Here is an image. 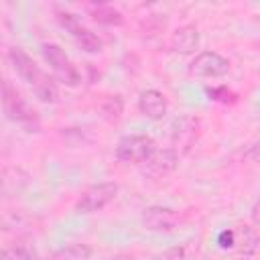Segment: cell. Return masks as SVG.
Instances as JSON below:
<instances>
[{
  "label": "cell",
  "instance_id": "obj_1",
  "mask_svg": "<svg viewBox=\"0 0 260 260\" xmlns=\"http://www.w3.org/2000/svg\"><path fill=\"white\" fill-rule=\"evenodd\" d=\"M8 61L12 65V69L16 71V75L32 89V93L45 102V104H57L59 102V87L55 83V79L45 73L35 59L20 47H12L8 51Z\"/></svg>",
  "mask_w": 260,
  "mask_h": 260
},
{
  "label": "cell",
  "instance_id": "obj_2",
  "mask_svg": "<svg viewBox=\"0 0 260 260\" xmlns=\"http://www.w3.org/2000/svg\"><path fill=\"white\" fill-rule=\"evenodd\" d=\"M2 110H4V116L16 126H20L22 130L26 132L41 130V118L37 110L20 95V91L8 79L2 81Z\"/></svg>",
  "mask_w": 260,
  "mask_h": 260
},
{
  "label": "cell",
  "instance_id": "obj_3",
  "mask_svg": "<svg viewBox=\"0 0 260 260\" xmlns=\"http://www.w3.org/2000/svg\"><path fill=\"white\" fill-rule=\"evenodd\" d=\"M41 53L45 57V61L49 63L53 75L67 87H77L81 83V73L77 71V67L73 65V61L69 59V55L57 45V43H45L41 47Z\"/></svg>",
  "mask_w": 260,
  "mask_h": 260
},
{
  "label": "cell",
  "instance_id": "obj_4",
  "mask_svg": "<svg viewBox=\"0 0 260 260\" xmlns=\"http://www.w3.org/2000/svg\"><path fill=\"white\" fill-rule=\"evenodd\" d=\"M156 150L154 138L146 134H130L120 138L116 146V158L120 162H132V165H142L152 152Z\"/></svg>",
  "mask_w": 260,
  "mask_h": 260
},
{
  "label": "cell",
  "instance_id": "obj_5",
  "mask_svg": "<svg viewBox=\"0 0 260 260\" xmlns=\"http://www.w3.org/2000/svg\"><path fill=\"white\" fill-rule=\"evenodd\" d=\"M118 195V185L112 183V181H106V183H98V185H91L87 187L81 197L77 199L75 203V213L79 215H87V213H95L100 209H104L108 203H112Z\"/></svg>",
  "mask_w": 260,
  "mask_h": 260
},
{
  "label": "cell",
  "instance_id": "obj_6",
  "mask_svg": "<svg viewBox=\"0 0 260 260\" xmlns=\"http://www.w3.org/2000/svg\"><path fill=\"white\" fill-rule=\"evenodd\" d=\"M57 20H59V24H61L63 28L69 30V35L75 39V43H77L85 53H100V51L104 49L102 39H100L93 30H89V28L79 20L77 14L67 12V10H59V12H57Z\"/></svg>",
  "mask_w": 260,
  "mask_h": 260
},
{
  "label": "cell",
  "instance_id": "obj_7",
  "mask_svg": "<svg viewBox=\"0 0 260 260\" xmlns=\"http://www.w3.org/2000/svg\"><path fill=\"white\" fill-rule=\"evenodd\" d=\"M179 167V152L175 148H156L142 165H140V173L152 181L165 179L171 173H175V169Z\"/></svg>",
  "mask_w": 260,
  "mask_h": 260
},
{
  "label": "cell",
  "instance_id": "obj_8",
  "mask_svg": "<svg viewBox=\"0 0 260 260\" xmlns=\"http://www.w3.org/2000/svg\"><path fill=\"white\" fill-rule=\"evenodd\" d=\"M179 223H181V215H179V211H175L171 207L150 205L142 213V225L148 232L169 234V232H175L179 228Z\"/></svg>",
  "mask_w": 260,
  "mask_h": 260
},
{
  "label": "cell",
  "instance_id": "obj_9",
  "mask_svg": "<svg viewBox=\"0 0 260 260\" xmlns=\"http://www.w3.org/2000/svg\"><path fill=\"white\" fill-rule=\"evenodd\" d=\"M228 71H230V61L215 51L199 53L189 65V73L195 77H223L228 75Z\"/></svg>",
  "mask_w": 260,
  "mask_h": 260
},
{
  "label": "cell",
  "instance_id": "obj_10",
  "mask_svg": "<svg viewBox=\"0 0 260 260\" xmlns=\"http://www.w3.org/2000/svg\"><path fill=\"white\" fill-rule=\"evenodd\" d=\"M197 45H199V30L195 24H183L175 28L171 35V51L175 53H181V55L193 53Z\"/></svg>",
  "mask_w": 260,
  "mask_h": 260
},
{
  "label": "cell",
  "instance_id": "obj_11",
  "mask_svg": "<svg viewBox=\"0 0 260 260\" xmlns=\"http://www.w3.org/2000/svg\"><path fill=\"white\" fill-rule=\"evenodd\" d=\"M197 130H199V122L195 120V118H181V120H177L175 124H173V134H171V138H173V148L179 152V148H183V150H187L191 144H193V140L197 138Z\"/></svg>",
  "mask_w": 260,
  "mask_h": 260
},
{
  "label": "cell",
  "instance_id": "obj_12",
  "mask_svg": "<svg viewBox=\"0 0 260 260\" xmlns=\"http://www.w3.org/2000/svg\"><path fill=\"white\" fill-rule=\"evenodd\" d=\"M140 112L150 120H162L167 116V100L158 89H146L138 98Z\"/></svg>",
  "mask_w": 260,
  "mask_h": 260
},
{
  "label": "cell",
  "instance_id": "obj_13",
  "mask_svg": "<svg viewBox=\"0 0 260 260\" xmlns=\"http://www.w3.org/2000/svg\"><path fill=\"white\" fill-rule=\"evenodd\" d=\"M234 234H236V244H234V250L232 252H236L240 256H250V254H254L258 250L260 238L254 232V228H250V225H238V228H234Z\"/></svg>",
  "mask_w": 260,
  "mask_h": 260
},
{
  "label": "cell",
  "instance_id": "obj_14",
  "mask_svg": "<svg viewBox=\"0 0 260 260\" xmlns=\"http://www.w3.org/2000/svg\"><path fill=\"white\" fill-rule=\"evenodd\" d=\"M91 16L95 22L100 24H106V26H120L124 22V16L120 10H116L114 6L110 4H98L93 10H91Z\"/></svg>",
  "mask_w": 260,
  "mask_h": 260
},
{
  "label": "cell",
  "instance_id": "obj_15",
  "mask_svg": "<svg viewBox=\"0 0 260 260\" xmlns=\"http://www.w3.org/2000/svg\"><path fill=\"white\" fill-rule=\"evenodd\" d=\"M91 248L85 244H67L65 248L57 250L51 260H89Z\"/></svg>",
  "mask_w": 260,
  "mask_h": 260
},
{
  "label": "cell",
  "instance_id": "obj_16",
  "mask_svg": "<svg viewBox=\"0 0 260 260\" xmlns=\"http://www.w3.org/2000/svg\"><path fill=\"white\" fill-rule=\"evenodd\" d=\"M102 114L110 122H118L124 114V100L122 95H108L102 104Z\"/></svg>",
  "mask_w": 260,
  "mask_h": 260
},
{
  "label": "cell",
  "instance_id": "obj_17",
  "mask_svg": "<svg viewBox=\"0 0 260 260\" xmlns=\"http://www.w3.org/2000/svg\"><path fill=\"white\" fill-rule=\"evenodd\" d=\"M205 93L209 95V100L219 102V104H236L238 95L228 87V85H217V87H207Z\"/></svg>",
  "mask_w": 260,
  "mask_h": 260
},
{
  "label": "cell",
  "instance_id": "obj_18",
  "mask_svg": "<svg viewBox=\"0 0 260 260\" xmlns=\"http://www.w3.org/2000/svg\"><path fill=\"white\" fill-rule=\"evenodd\" d=\"M234 244H236V234H234V228H228V230H223V232H219V236H217V246L221 248V250H234Z\"/></svg>",
  "mask_w": 260,
  "mask_h": 260
},
{
  "label": "cell",
  "instance_id": "obj_19",
  "mask_svg": "<svg viewBox=\"0 0 260 260\" xmlns=\"http://www.w3.org/2000/svg\"><path fill=\"white\" fill-rule=\"evenodd\" d=\"M183 256H185V248L183 246H175V248H169L162 254H158L156 260H183Z\"/></svg>",
  "mask_w": 260,
  "mask_h": 260
},
{
  "label": "cell",
  "instance_id": "obj_20",
  "mask_svg": "<svg viewBox=\"0 0 260 260\" xmlns=\"http://www.w3.org/2000/svg\"><path fill=\"white\" fill-rule=\"evenodd\" d=\"M250 160H254V162H260V142H256L250 150H248V154H246Z\"/></svg>",
  "mask_w": 260,
  "mask_h": 260
},
{
  "label": "cell",
  "instance_id": "obj_21",
  "mask_svg": "<svg viewBox=\"0 0 260 260\" xmlns=\"http://www.w3.org/2000/svg\"><path fill=\"white\" fill-rule=\"evenodd\" d=\"M252 221H254V225H258L260 228V199L254 203V207H252Z\"/></svg>",
  "mask_w": 260,
  "mask_h": 260
},
{
  "label": "cell",
  "instance_id": "obj_22",
  "mask_svg": "<svg viewBox=\"0 0 260 260\" xmlns=\"http://www.w3.org/2000/svg\"><path fill=\"white\" fill-rule=\"evenodd\" d=\"M110 260H132V256H126V254H120V256H114Z\"/></svg>",
  "mask_w": 260,
  "mask_h": 260
}]
</instances>
